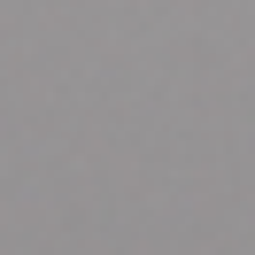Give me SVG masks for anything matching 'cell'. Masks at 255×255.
Instances as JSON below:
<instances>
[]
</instances>
